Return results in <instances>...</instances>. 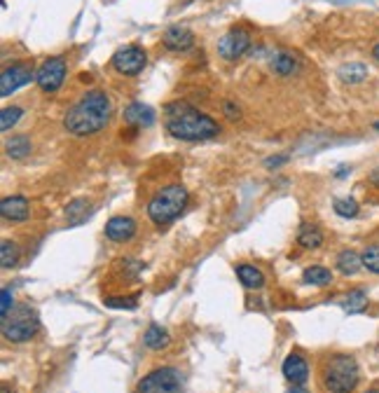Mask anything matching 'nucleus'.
<instances>
[{"label": "nucleus", "instance_id": "obj_1", "mask_svg": "<svg viewBox=\"0 0 379 393\" xmlns=\"http://www.w3.org/2000/svg\"><path fill=\"white\" fill-rule=\"evenodd\" d=\"M112 115L110 97L101 89H90L63 115V127L73 136H92L108 127Z\"/></svg>", "mask_w": 379, "mask_h": 393}, {"label": "nucleus", "instance_id": "obj_2", "mask_svg": "<svg viewBox=\"0 0 379 393\" xmlns=\"http://www.w3.org/2000/svg\"><path fill=\"white\" fill-rule=\"evenodd\" d=\"M164 127L176 141H185V143H199V141H209L213 136L221 134L218 122L209 117L206 112L197 110L194 105L185 103V101H174L164 108Z\"/></svg>", "mask_w": 379, "mask_h": 393}, {"label": "nucleus", "instance_id": "obj_3", "mask_svg": "<svg viewBox=\"0 0 379 393\" xmlns=\"http://www.w3.org/2000/svg\"><path fill=\"white\" fill-rule=\"evenodd\" d=\"M360 370L354 356L330 354L321 363V384L328 393H354L358 386Z\"/></svg>", "mask_w": 379, "mask_h": 393}, {"label": "nucleus", "instance_id": "obj_4", "mask_svg": "<svg viewBox=\"0 0 379 393\" xmlns=\"http://www.w3.org/2000/svg\"><path fill=\"white\" fill-rule=\"evenodd\" d=\"M187 201H190V194L185 188L167 185L150 199V204H147V218H150L155 225H159V228L171 225L183 211H185Z\"/></svg>", "mask_w": 379, "mask_h": 393}, {"label": "nucleus", "instance_id": "obj_5", "mask_svg": "<svg viewBox=\"0 0 379 393\" xmlns=\"http://www.w3.org/2000/svg\"><path fill=\"white\" fill-rule=\"evenodd\" d=\"M38 330L40 319L31 305H19L12 309L8 316H3V335L10 342H28L38 335Z\"/></svg>", "mask_w": 379, "mask_h": 393}, {"label": "nucleus", "instance_id": "obj_6", "mask_svg": "<svg viewBox=\"0 0 379 393\" xmlns=\"http://www.w3.org/2000/svg\"><path fill=\"white\" fill-rule=\"evenodd\" d=\"M139 393H183V374L176 367H157L139 382Z\"/></svg>", "mask_w": 379, "mask_h": 393}, {"label": "nucleus", "instance_id": "obj_7", "mask_svg": "<svg viewBox=\"0 0 379 393\" xmlns=\"http://www.w3.org/2000/svg\"><path fill=\"white\" fill-rule=\"evenodd\" d=\"M63 80H66V59L63 57H52L45 59L43 66L35 73V82L45 94H54L61 89Z\"/></svg>", "mask_w": 379, "mask_h": 393}, {"label": "nucleus", "instance_id": "obj_8", "mask_svg": "<svg viewBox=\"0 0 379 393\" xmlns=\"http://www.w3.org/2000/svg\"><path fill=\"white\" fill-rule=\"evenodd\" d=\"M110 66L120 75L134 77V75L143 73V68L147 66V54L141 50V47L129 45V47H122V50H117L115 54H112Z\"/></svg>", "mask_w": 379, "mask_h": 393}, {"label": "nucleus", "instance_id": "obj_9", "mask_svg": "<svg viewBox=\"0 0 379 393\" xmlns=\"http://www.w3.org/2000/svg\"><path fill=\"white\" fill-rule=\"evenodd\" d=\"M35 73H38V70H33V63L28 61L8 66V68L0 73V97H10V94L19 92L21 87L31 85Z\"/></svg>", "mask_w": 379, "mask_h": 393}, {"label": "nucleus", "instance_id": "obj_10", "mask_svg": "<svg viewBox=\"0 0 379 393\" xmlns=\"http://www.w3.org/2000/svg\"><path fill=\"white\" fill-rule=\"evenodd\" d=\"M251 50V35L244 28H232L218 40V54H221L225 61H236Z\"/></svg>", "mask_w": 379, "mask_h": 393}, {"label": "nucleus", "instance_id": "obj_11", "mask_svg": "<svg viewBox=\"0 0 379 393\" xmlns=\"http://www.w3.org/2000/svg\"><path fill=\"white\" fill-rule=\"evenodd\" d=\"M105 236L112 243H127L136 236V220L129 216H112L105 223Z\"/></svg>", "mask_w": 379, "mask_h": 393}, {"label": "nucleus", "instance_id": "obj_12", "mask_svg": "<svg viewBox=\"0 0 379 393\" xmlns=\"http://www.w3.org/2000/svg\"><path fill=\"white\" fill-rule=\"evenodd\" d=\"M0 213H3L5 220L23 223V220L31 218V204L23 194H10L3 196V201H0Z\"/></svg>", "mask_w": 379, "mask_h": 393}, {"label": "nucleus", "instance_id": "obj_13", "mask_svg": "<svg viewBox=\"0 0 379 393\" xmlns=\"http://www.w3.org/2000/svg\"><path fill=\"white\" fill-rule=\"evenodd\" d=\"M281 370H283V377H286L290 384L305 386L307 379H309V361L302 354H298V351H293V354L286 356Z\"/></svg>", "mask_w": 379, "mask_h": 393}, {"label": "nucleus", "instance_id": "obj_14", "mask_svg": "<svg viewBox=\"0 0 379 393\" xmlns=\"http://www.w3.org/2000/svg\"><path fill=\"white\" fill-rule=\"evenodd\" d=\"M162 45L169 52H187L194 47V35L185 26H169L162 33Z\"/></svg>", "mask_w": 379, "mask_h": 393}, {"label": "nucleus", "instance_id": "obj_15", "mask_svg": "<svg viewBox=\"0 0 379 393\" xmlns=\"http://www.w3.org/2000/svg\"><path fill=\"white\" fill-rule=\"evenodd\" d=\"M157 120V112L152 105L141 103V101H134L124 108V122L129 127H152Z\"/></svg>", "mask_w": 379, "mask_h": 393}, {"label": "nucleus", "instance_id": "obj_16", "mask_svg": "<svg viewBox=\"0 0 379 393\" xmlns=\"http://www.w3.org/2000/svg\"><path fill=\"white\" fill-rule=\"evenodd\" d=\"M269 68L274 70V73H279V75H293V73H298V70H300V59L295 57L293 52L279 50V52H274V54H272Z\"/></svg>", "mask_w": 379, "mask_h": 393}, {"label": "nucleus", "instance_id": "obj_17", "mask_svg": "<svg viewBox=\"0 0 379 393\" xmlns=\"http://www.w3.org/2000/svg\"><path fill=\"white\" fill-rule=\"evenodd\" d=\"M298 243L305 251H316L323 246V230L314 223H302L298 230Z\"/></svg>", "mask_w": 379, "mask_h": 393}, {"label": "nucleus", "instance_id": "obj_18", "mask_svg": "<svg viewBox=\"0 0 379 393\" xmlns=\"http://www.w3.org/2000/svg\"><path fill=\"white\" fill-rule=\"evenodd\" d=\"M143 344L150 351H162V349H167L171 344V335L167 332V328H162L157 323H150V325H147V330L143 332Z\"/></svg>", "mask_w": 379, "mask_h": 393}, {"label": "nucleus", "instance_id": "obj_19", "mask_svg": "<svg viewBox=\"0 0 379 393\" xmlns=\"http://www.w3.org/2000/svg\"><path fill=\"white\" fill-rule=\"evenodd\" d=\"M360 267H363L360 253L351 251V248H347V251H342L340 255H337V270L345 274V276H354V274H358Z\"/></svg>", "mask_w": 379, "mask_h": 393}, {"label": "nucleus", "instance_id": "obj_20", "mask_svg": "<svg viewBox=\"0 0 379 393\" xmlns=\"http://www.w3.org/2000/svg\"><path fill=\"white\" fill-rule=\"evenodd\" d=\"M236 276H239V281L244 283L246 288H251V290L263 288V285H265L263 272H260L256 265H239V267H236Z\"/></svg>", "mask_w": 379, "mask_h": 393}, {"label": "nucleus", "instance_id": "obj_21", "mask_svg": "<svg viewBox=\"0 0 379 393\" xmlns=\"http://www.w3.org/2000/svg\"><path fill=\"white\" fill-rule=\"evenodd\" d=\"M302 281L309 283V285H328L333 281V272L328 267H321V265H311L302 272Z\"/></svg>", "mask_w": 379, "mask_h": 393}, {"label": "nucleus", "instance_id": "obj_22", "mask_svg": "<svg viewBox=\"0 0 379 393\" xmlns=\"http://www.w3.org/2000/svg\"><path fill=\"white\" fill-rule=\"evenodd\" d=\"M342 309H345L347 314H358L363 312L365 307H368V293H365L363 288H354L351 293H349L345 300L340 302Z\"/></svg>", "mask_w": 379, "mask_h": 393}, {"label": "nucleus", "instance_id": "obj_23", "mask_svg": "<svg viewBox=\"0 0 379 393\" xmlns=\"http://www.w3.org/2000/svg\"><path fill=\"white\" fill-rule=\"evenodd\" d=\"M368 77V68L363 63H345L340 68V80L345 85H360Z\"/></svg>", "mask_w": 379, "mask_h": 393}, {"label": "nucleus", "instance_id": "obj_24", "mask_svg": "<svg viewBox=\"0 0 379 393\" xmlns=\"http://www.w3.org/2000/svg\"><path fill=\"white\" fill-rule=\"evenodd\" d=\"M31 141H28V136H14V139H10L5 143V152L10 154L12 159H26L28 154H31Z\"/></svg>", "mask_w": 379, "mask_h": 393}, {"label": "nucleus", "instance_id": "obj_25", "mask_svg": "<svg viewBox=\"0 0 379 393\" xmlns=\"http://www.w3.org/2000/svg\"><path fill=\"white\" fill-rule=\"evenodd\" d=\"M19 258H21V248L17 246L14 241H8L5 239L0 243V265L3 270H12V267L19 265Z\"/></svg>", "mask_w": 379, "mask_h": 393}, {"label": "nucleus", "instance_id": "obj_26", "mask_svg": "<svg viewBox=\"0 0 379 393\" xmlns=\"http://www.w3.org/2000/svg\"><path fill=\"white\" fill-rule=\"evenodd\" d=\"M87 211H90V201H87V196H78V199H73L66 206L68 223L75 225V223H80V220H85L87 218Z\"/></svg>", "mask_w": 379, "mask_h": 393}, {"label": "nucleus", "instance_id": "obj_27", "mask_svg": "<svg viewBox=\"0 0 379 393\" xmlns=\"http://www.w3.org/2000/svg\"><path fill=\"white\" fill-rule=\"evenodd\" d=\"M333 208L337 216H342V218H356L360 211L358 201L354 199V196H337L333 201Z\"/></svg>", "mask_w": 379, "mask_h": 393}, {"label": "nucleus", "instance_id": "obj_28", "mask_svg": "<svg viewBox=\"0 0 379 393\" xmlns=\"http://www.w3.org/2000/svg\"><path fill=\"white\" fill-rule=\"evenodd\" d=\"M23 110L19 108V105H10V108H3V112H0V129L8 131L14 127L17 122L21 120Z\"/></svg>", "mask_w": 379, "mask_h": 393}, {"label": "nucleus", "instance_id": "obj_29", "mask_svg": "<svg viewBox=\"0 0 379 393\" xmlns=\"http://www.w3.org/2000/svg\"><path fill=\"white\" fill-rule=\"evenodd\" d=\"M360 260H363V267L372 274H379V246L377 243H372V246L365 248L363 253H360Z\"/></svg>", "mask_w": 379, "mask_h": 393}, {"label": "nucleus", "instance_id": "obj_30", "mask_svg": "<svg viewBox=\"0 0 379 393\" xmlns=\"http://www.w3.org/2000/svg\"><path fill=\"white\" fill-rule=\"evenodd\" d=\"M105 307L110 309H127V312H132V309H136V297H105Z\"/></svg>", "mask_w": 379, "mask_h": 393}, {"label": "nucleus", "instance_id": "obj_31", "mask_svg": "<svg viewBox=\"0 0 379 393\" xmlns=\"http://www.w3.org/2000/svg\"><path fill=\"white\" fill-rule=\"evenodd\" d=\"M12 312V295L10 288H3V305H0V316H8Z\"/></svg>", "mask_w": 379, "mask_h": 393}, {"label": "nucleus", "instance_id": "obj_32", "mask_svg": "<svg viewBox=\"0 0 379 393\" xmlns=\"http://www.w3.org/2000/svg\"><path fill=\"white\" fill-rule=\"evenodd\" d=\"M223 110H225V115H227L229 120H236V117L241 115L239 108H236V103H232V101H225V103H223Z\"/></svg>", "mask_w": 379, "mask_h": 393}, {"label": "nucleus", "instance_id": "obj_33", "mask_svg": "<svg viewBox=\"0 0 379 393\" xmlns=\"http://www.w3.org/2000/svg\"><path fill=\"white\" fill-rule=\"evenodd\" d=\"M286 162H288V154H274V157H269L267 162H265V166H267V169H276V166H281Z\"/></svg>", "mask_w": 379, "mask_h": 393}, {"label": "nucleus", "instance_id": "obj_34", "mask_svg": "<svg viewBox=\"0 0 379 393\" xmlns=\"http://www.w3.org/2000/svg\"><path fill=\"white\" fill-rule=\"evenodd\" d=\"M368 181H370V183H372V185H375V188H379V166H377V169H372V171H370Z\"/></svg>", "mask_w": 379, "mask_h": 393}, {"label": "nucleus", "instance_id": "obj_35", "mask_svg": "<svg viewBox=\"0 0 379 393\" xmlns=\"http://www.w3.org/2000/svg\"><path fill=\"white\" fill-rule=\"evenodd\" d=\"M286 393H309V391H307L305 386H300V384H293Z\"/></svg>", "mask_w": 379, "mask_h": 393}, {"label": "nucleus", "instance_id": "obj_36", "mask_svg": "<svg viewBox=\"0 0 379 393\" xmlns=\"http://www.w3.org/2000/svg\"><path fill=\"white\" fill-rule=\"evenodd\" d=\"M349 171H351V169H349V166H340V169L335 171V178H345V176L349 174Z\"/></svg>", "mask_w": 379, "mask_h": 393}, {"label": "nucleus", "instance_id": "obj_37", "mask_svg": "<svg viewBox=\"0 0 379 393\" xmlns=\"http://www.w3.org/2000/svg\"><path fill=\"white\" fill-rule=\"evenodd\" d=\"M372 57H375L377 61H379V43H377L375 47H372Z\"/></svg>", "mask_w": 379, "mask_h": 393}, {"label": "nucleus", "instance_id": "obj_38", "mask_svg": "<svg viewBox=\"0 0 379 393\" xmlns=\"http://www.w3.org/2000/svg\"><path fill=\"white\" fill-rule=\"evenodd\" d=\"M3 393H10V386L8 384H3Z\"/></svg>", "mask_w": 379, "mask_h": 393}, {"label": "nucleus", "instance_id": "obj_39", "mask_svg": "<svg viewBox=\"0 0 379 393\" xmlns=\"http://www.w3.org/2000/svg\"><path fill=\"white\" fill-rule=\"evenodd\" d=\"M365 393H379V389H368V391H365Z\"/></svg>", "mask_w": 379, "mask_h": 393}, {"label": "nucleus", "instance_id": "obj_40", "mask_svg": "<svg viewBox=\"0 0 379 393\" xmlns=\"http://www.w3.org/2000/svg\"><path fill=\"white\" fill-rule=\"evenodd\" d=\"M372 127H375V129L379 131V120H377V122H372Z\"/></svg>", "mask_w": 379, "mask_h": 393}]
</instances>
